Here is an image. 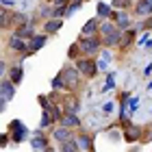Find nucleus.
Listing matches in <instances>:
<instances>
[{
  "label": "nucleus",
  "mask_w": 152,
  "mask_h": 152,
  "mask_svg": "<svg viewBox=\"0 0 152 152\" xmlns=\"http://www.w3.org/2000/svg\"><path fill=\"white\" fill-rule=\"evenodd\" d=\"M100 33H102V44L104 46H120L122 41V31L117 28V26L104 22L100 26Z\"/></svg>",
  "instance_id": "f257e3e1"
},
{
  "label": "nucleus",
  "mask_w": 152,
  "mask_h": 152,
  "mask_svg": "<svg viewBox=\"0 0 152 152\" xmlns=\"http://www.w3.org/2000/svg\"><path fill=\"white\" fill-rule=\"evenodd\" d=\"M76 70L83 76H87V78H94V76L98 74V63L91 61V59H78L76 61Z\"/></svg>",
  "instance_id": "f03ea898"
},
{
  "label": "nucleus",
  "mask_w": 152,
  "mask_h": 152,
  "mask_svg": "<svg viewBox=\"0 0 152 152\" xmlns=\"http://www.w3.org/2000/svg\"><path fill=\"white\" fill-rule=\"evenodd\" d=\"M100 37H80L78 39V46H80V52L83 54H94L96 50L100 48Z\"/></svg>",
  "instance_id": "7ed1b4c3"
},
{
  "label": "nucleus",
  "mask_w": 152,
  "mask_h": 152,
  "mask_svg": "<svg viewBox=\"0 0 152 152\" xmlns=\"http://www.w3.org/2000/svg\"><path fill=\"white\" fill-rule=\"evenodd\" d=\"M26 135H28V130H26L24 122H22V120H13V122H11V139H13V143L24 141Z\"/></svg>",
  "instance_id": "20e7f679"
},
{
  "label": "nucleus",
  "mask_w": 152,
  "mask_h": 152,
  "mask_svg": "<svg viewBox=\"0 0 152 152\" xmlns=\"http://www.w3.org/2000/svg\"><path fill=\"white\" fill-rule=\"evenodd\" d=\"M0 89H2V111H4V109H7V102L15 96V85H13L9 78H2V85H0Z\"/></svg>",
  "instance_id": "39448f33"
},
{
  "label": "nucleus",
  "mask_w": 152,
  "mask_h": 152,
  "mask_svg": "<svg viewBox=\"0 0 152 152\" xmlns=\"http://www.w3.org/2000/svg\"><path fill=\"white\" fill-rule=\"evenodd\" d=\"M63 80H65V89H74L76 85H78V70H72V67H65L63 72Z\"/></svg>",
  "instance_id": "423d86ee"
},
{
  "label": "nucleus",
  "mask_w": 152,
  "mask_h": 152,
  "mask_svg": "<svg viewBox=\"0 0 152 152\" xmlns=\"http://www.w3.org/2000/svg\"><path fill=\"white\" fill-rule=\"evenodd\" d=\"M100 31V22H98V18H91V20H87L85 26H83V31H80V37H96V33Z\"/></svg>",
  "instance_id": "0eeeda50"
},
{
  "label": "nucleus",
  "mask_w": 152,
  "mask_h": 152,
  "mask_svg": "<svg viewBox=\"0 0 152 152\" xmlns=\"http://www.w3.org/2000/svg\"><path fill=\"white\" fill-rule=\"evenodd\" d=\"M124 139H126V141H137V139H139V126L126 122V124H124Z\"/></svg>",
  "instance_id": "6e6552de"
},
{
  "label": "nucleus",
  "mask_w": 152,
  "mask_h": 152,
  "mask_svg": "<svg viewBox=\"0 0 152 152\" xmlns=\"http://www.w3.org/2000/svg\"><path fill=\"white\" fill-rule=\"evenodd\" d=\"M76 146H78V150L80 152H91V148H94V143H91V137L89 135H78L76 137Z\"/></svg>",
  "instance_id": "1a4fd4ad"
},
{
  "label": "nucleus",
  "mask_w": 152,
  "mask_h": 152,
  "mask_svg": "<svg viewBox=\"0 0 152 152\" xmlns=\"http://www.w3.org/2000/svg\"><path fill=\"white\" fill-rule=\"evenodd\" d=\"M113 20H115V24H117V28H120V31H128V26H130V20H128V15H126V13H120V11H117V13H113Z\"/></svg>",
  "instance_id": "9d476101"
},
{
  "label": "nucleus",
  "mask_w": 152,
  "mask_h": 152,
  "mask_svg": "<svg viewBox=\"0 0 152 152\" xmlns=\"http://www.w3.org/2000/svg\"><path fill=\"white\" fill-rule=\"evenodd\" d=\"M13 35H15V37H20V39H22V37H35V24H33V22H28V24H26V26H22V28H15V33H13Z\"/></svg>",
  "instance_id": "9b49d317"
},
{
  "label": "nucleus",
  "mask_w": 152,
  "mask_h": 152,
  "mask_svg": "<svg viewBox=\"0 0 152 152\" xmlns=\"http://www.w3.org/2000/svg\"><path fill=\"white\" fill-rule=\"evenodd\" d=\"M52 137L57 141H61V143H65V141H72V133H70V128L67 126H61V128H57L52 133Z\"/></svg>",
  "instance_id": "f8f14e48"
},
{
  "label": "nucleus",
  "mask_w": 152,
  "mask_h": 152,
  "mask_svg": "<svg viewBox=\"0 0 152 152\" xmlns=\"http://www.w3.org/2000/svg\"><path fill=\"white\" fill-rule=\"evenodd\" d=\"M31 146L35 148V150H41V148H48V139L44 135L39 133V130H35L33 133V139H31Z\"/></svg>",
  "instance_id": "ddd939ff"
},
{
  "label": "nucleus",
  "mask_w": 152,
  "mask_h": 152,
  "mask_svg": "<svg viewBox=\"0 0 152 152\" xmlns=\"http://www.w3.org/2000/svg\"><path fill=\"white\" fill-rule=\"evenodd\" d=\"M135 13L137 15H150L152 13V0H139L135 7Z\"/></svg>",
  "instance_id": "4468645a"
},
{
  "label": "nucleus",
  "mask_w": 152,
  "mask_h": 152,
  "mask_svg": "<svg viewBox=\"0 0 152 152\" xmlns=\"http://www.w3.org/2000/svg\"><path fill=\"white\" fill-rule=\"evenodd\" d=\"M46 41H48V35H35V37L31 39V44H28L31 52H37V50H41V48L46 46Z\"/></svg>",
  "instance_id": "2eb2a0df"
},
{
  "label": "nucleus",
  "mask_w": 152,
  "mask_h": 152,
  "mask_svg": "<svg viewBox=\"0 0 152 152\" xmlns=\"http://www.w3.org/2000/svg\"><path fill=\"white\" fill-rule=\"evenodd\" d=\"M96 13H98V18H102V20L113 18V11H111V7H109L107 2H98L96 4Z\"/></svg>",
  "instance_id": "dca6fc26"
},
{
  "label": "nucleus",
  "mask_w": 152,
  "mask_h": 152,
  "mask_svg": "<svg viewBox=\"0 0 152 152\" xmlns=\"http://www.w3.org/2000/svg\"><path fill=\"white\" fill-rule=\"evenodd\" d=\"M9 46L13 48V50H20V52H24V54H26V52H31V48L26 46V44H24V41L20 39V37H15V35H13V37L9 39Z\"/></svg>",
  "instance_id": "f3484780"
},
{
  "label": "nucleus",
  "mask_w": 152,
  "mask_h": 152,
  "mask_svg": "<svg viewBox=\"0 0 152 152\" xmlns=\"http://www.w3.org/2000/svg\"><path fill=\"white\" fill-rule=\"evenodd\" d=\"M61 124L67 126V128H74V126H80V120H78V115H74V113H63Z\"/></svg>",
  "instance_id": "a211bd4d"
},
{
  "label": "nucleus",
  "mask_w": 152,
  "mask_h": 152,
  "mask_svg": "<svg viewBox=\"0 0 152 152\" xmlns=\"http://www.w3.org/2000/svg\"><path fill=\"white\" fill-rule=\"evenodd\" d=\"M61 26H63V20H54V18H50V20L44 24V31H46V33H57V31H61Z\"/></svg>",
  "instance_id": "6ab92c4d"
},
{
  "label": "nucleus",
  "mask_w": 152,
  "mask_h": 152,
  "mask_svg": "<svg viewBox=\"0 0 152 152\" xmlns=\"http://www.w3.org/2000/svg\"><path fill=\"white\" fill-rule=\"evenodd\" d=\"M22 76H24V70H22V65H18V67H11V83L13 85H20L22 83Z\"/></svg>",
  "instance_id": "aec40b11"
},
{
  "label": "nucleus",
  "mask_w": 152,
  "mask_h": 152,
  "mask_svg": "<svg viewBox=\"0 0 152 152\" xmlns=\"http://www.w3.org/2000/svg\"><path fill=\"white\" fill-rule=\"evenodd\" d=\"M111 52H109V50H104V52H102V57L98 59V70H102V72H104L107 70V67H109V63H111Z\"/></svg>",
  "instance_id": "412c9836"
},
{
  "label": "nucleus",
  "mask_w": 152,
  "mask_h": 152,
  "mask_svg": "<svg viewBox=\"0 0 152 152\" xmlns=\"http://www.w3.org/2000/svg\"><path fill=\"white\" fill-rule=\"evenodd\" d=\"M135 35H137V31H130V28H128V31H124V33H122V41H120V46L124 48V46L133 44V37H135Z\"/></svg>",
  "instance_id": "4be33fe9"
},
{
  "label": "nucleus",
  "mask_w": 152,
  "mask_h": 152,
  "mask_svg": "<svg viewBox=\"0 0 152 152\" xmlns=\"http://www.w3.org/2000/svg\"><path fill=\"white\" fill-rule=\"evenodd\" d=\"M61 152H80L78 146H76V141H65V143H61Z\"/></svg>",
  "instance_id": "5701e85b"
},
{
  "label": "nucleus",
  "mask_w": 152,
  "mask_h": 152,
  "mask_svg": "<svg viewBox=\"0 0 152 152\" xmlns=\"http://www.w3.org/2000/svg\"><path fill=\"white\" fill-rule=\"evenodd\" d=\"M50 122H54L50 111H44V113H41V120H39V126L41 128H48V126H50Z\"/></svg>",
  "instance_id": "b1692460"
},
{
  "label": "nucleus",
  "mask_w": 152,
  "mask_h": 152,
  "mask_svg": "<svg viewBox=\"0 0 152 152\" xmlns=\"http://www.w3.org/2000/svg\"><path fill=\"white\" fill-rule=\"evenodd\" d=\"M113 85H115V72H109V76H107V83H104V87H102V91H111V89H113Z\"/></svg>",
  "instance_id": "393cba45"
},
{
  "label": "nucleus",
  "mask_w": 152,
  "mask_h": 152,
  "mask_svg": "<svg viewBox=\"0 0 152 152\" xmlns=\"http://www.w3.org/2000/svg\"><path fill=\"white\" fill-rule=\"evenodd\" d=\"M78 109H80L78 100H74V98H72V100H70V104L65 107V113H74V115H76V113H78Z\"/></svg>",
  "instance_id": "a878e982"
},
{
  "label": "nucleus",
  "mask_w": 152,
  "mask_h": 152,
  "mask_svg": "<svg viewBox=\"0 0 152 152\" xmlns=\"http://www.w3.org/2000/svg\"><path fill=\"white\" fill-rule=\"evenodd\" d=\"M52 89H65V80H63V74L54 76V80H52Z\"/></svg>",
  "instance_id": "bb28decb"
},
{
  "label": "nucleus",
  "mask_w": 152,
  "mask_h": 152,
  "mask_svg": "<svg viewBox=\"0 0 152 152\" xmlns=\"http://www.w3.org/2000/svg\"><path fill=\"white\" fill-rule=\"evenodd\" d=\"M139 111V98H128V113Z\"/></svg>",
  "instance_id": "cd10ccee"
},
{
  "label": "nucleus",
  "mask_w": 152,
  "mask_h": 152,
  "mask_svg": "<svg viewBox=\"0 0 152 152\" xmlns=\"http://www.w3.org/2000/svg\"><path fill=\"white\" fill-rule=\"evenodd\" d=\"M78 50H80V46H78V44H72V46H70V52H67V57H70V59H76V57H78Z\"/></svg>",
  "instance_id": "c85d7f7f"
},
{
  "label": "nucleus",
  "mask_w": 152,
  "mask_h": 152,
  "mask_svg": "<svg viewBox=\"0 0 152 152\" xmlns=\"http://www.w3.org/2000/svg\"><path fill=\"white\" fill-rule=\"evenodd\" d=\"M102 111H104V113H111V111H113V102H107V104H104V109H102Z\"/></svg>",
  "instance_id": "c756f323"
},
{
  "label": "nucleus",
  "mask_w": 152,
  "mask_h": 152,
  "mask_svg": "<svg viewBox=\"0 0 152 152\" xmlns=\"http://www.w3.org/2000/svg\"><path fill=\"white\" fill-rule=\"evenodd\" d=\"M52 2H54V4H57V7H65L67 2H70V0H52Z\"/></svg>",
  "instance_id": "7c9ffc66"
},
{
  "label": "nucleus",
  "mask_w": 152,
  "mask_h": 152,
  "mask_svg": "<svg viewBox=\"0 0 152 152\" xmlns=\"http://www.w3.org/2000/svg\"><path fill=\"white\" fill-rule=\"evenodd\" d=\"M143 28H148V31H150V28H152V18H150V20H148V22H143Z\"/></svg>",
  "instance_id": "2f4dec72"
},
{
  "label": "nucleus",
  "mask_w": 152,
  "mask_h": 152,
  "mask_svg": "<svg viewBox=\"0 0 152 152\" xmlns=\"http://www.w3.org/2000/svg\"><path fill=\"white\" fill-rule=\"evenodd\" d=\"M7 139H9V137H7V133H2V141H0V143H2V148L7 146V143H9V141H7Z\"/></svg>",
  "instance_id": "473e14b6"
},
{
  "label": "nucleus",
  "mask_w": 152,
  "mask_h": 152,
  "mask_svg": "<svg viewBox=\"0 0 152 152\" xmlns=\"http://www.w3.org/2000/svg\"><path fill=\"white\" fill-rule=\"evenodd\" d=\"M143 74H146V76H152V63L146 67V72H143Z\"/></svg>",
  "instance_id": "72a5a7b5"
},
{
  "label": "nucleus",
  "mask_w": 152,
  "mask_h": 152,
  "mask_svg": "<svg viewBox=\"0 0 152 152\" xmlns=\"http://www.w3.org/2000/svg\"><path fill=\"white\" fill-rule=\"evenodd\" d=\"M44 152H54V150H52L50 146H48V148H44Z\"/></svg>",
  "instance_id": "f704fd0d"
},
{
  "label": "nucleus",
  "mask_w": 152,
  "mask_h": 152,
  "mask_svg": "<svg viewBox=\"0 0 152 152\" xmlns=\"http://www.w3.org/2000/svg\"><path fill=\"white\" fill-rule=\"evenodd\" d=\"M72 2H76V4H83V0H72Z\"/></svg>",
  "instance_id": "c9c22d12"
},
{
  "label": "nucleus",
  "mask_w": 152,
  "mask_h": 152,
  "mask_svg": "<svg viewBox=\"0 0 152 152\" xmlns=\"http://www.w3.org/2000/svg\"><path fill=\"white\" fill-rule=\"evenodd\" d=\"M148 89H150V91H152V80H150V85H148Z\"/></svg>",
  "instance_id": "e433bc0d"
}]
</instances>
